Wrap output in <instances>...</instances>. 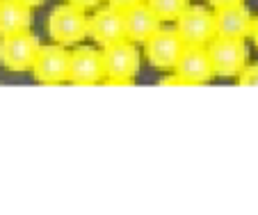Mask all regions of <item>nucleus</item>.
Returning <instances> with one entry per match:
<instances>
[{
	"label": "nucleus",
	"instance_id": "1",
	"mask_svg": "<svg viewBox=\"0 0 258 215\" xmlns=\"http://www.w3.org/2000/svg\"><path fill=\"white\" fill-rule=\"evenodd\" d=\"M46 30H48L50 39L62 46L78 44V41H83L89 34L87 12L71 5V3L69 5H59L50 12L48 21H46Z\"/></svg>",
	"mask_w": 258,
	"mask_h": 215
},
{
	"label": "nucleus",
	"instance_id": "2",
	"mask_svg": "<svg viewBox=\"0 0 258 215\" xmlns=\"http://www.w3.org/2000/svg\"><path fill=\"white\" fill-rule=\"evenodd\" d=\"M41 44L32 32H21L12 37H0V67L14 74L32 71Z\"/></svg>",
	"mask_w": 258,
	"mask_h": 215
},
{
	"label": "nucleus",
	"instance_id": "3",
	"mask_svg": "<svg viewBox=\"0 0 258 215\" xmlns=\"http://www.w3.org/2000/svg\"><path fill=\"white\" fill-rule=\"evenodd\" d=\"M206 48H208L215 76H219V78H238L242 74V69L247 67V46H244V39L215 37Z\"/></svg>",
	"mask_w": 258,
	"mask_h": 215
},
{
	"label": "nucleus",
	"instance_id": "4",
	"mask_svg": "<svg viewBox=\"0 0 258 215\" xmlns=\"http://www.w3.org/2000/svg\"><path fill=\"white\" fill-rule=\"evenodd\" d=\"M187 44L178 34V30H158L153 37L144 41V58L156 69H176Z\"/></svg>",
	"mask_w": 258,
	"mask_h": 215
},
{
	"label": "nucleus",
	"instance_id": "5",
	"mask_svg": "<svg viewBox=\"0 0 258 215\" xmlns=\"http://www.w3.org/2000/svg\"><path fill=\"white\" fill-rule=\"evenodd\" d=\"M71 53L62 44L41 46L32 67V76L41 85H62L69 80Z\"/></svg>",
	"mask_w": 258,
	"mask_h": 215
},
{
	"label": "nucleus",
	"instance_id": "6",
	"mask_svg": "<svg viewBox=\"0 0 258 215\" xmlns=\"http://www.w3.org/2000/svg\"><path fill=\"white\" fill-rule=\"evenodd\" d=\"M176 23V30L187 46H208L217 37L215 14L206 7H187Z\"/></svg>",
	"mask_w": 258,
	"mask_h": 215
},
{
	"label": "nucleus",
	"instance_id": "7",
	"mask_svg": "<svg viewBox=\"0 0 258 215\" xmlns=\"http://www.w3.org/2000/svg\"><path fill=\"white\" fill-rule=\"evenodd\" d=\"M105 64V78H135L140 71V50L135 41L121 39L101 50Z\"/></svg>",
	"mask_w": 258,
	"mask_h": 215
},
{
	"label": "nucleus",
	"instance_id": "8",
	"mask_svg": "<svg viewBox=\"0 0 258 215\" xmlns=\"http://www.w3.org/2000/svg\"><path fill=\"white\" fill-rule=\"evenodd\" d=\"M105 80V64H103V53L96 48L80 46L71 53V67H69V83L73 85H98Z\"/></svg>",
	"mask_w": 258,
	"mask_h": 215
},
{
	"label": "nucleus",
	"instance_id": "9",
	"mask_svg": "<svg viewBox=\"0 0 258 215\" xmlns=\"http://www.w3.org/2000/svg\"><path fill=\"white\" fill-rule=\"evenodd\" d=\"M174 71L185 85H206L215 78V69L206 46H187Z\"/></svg>",
	"mask_w": 258,
	"mask_h": 215
},
{
	"label": "nucleus",
	"instance_id": "10",
	"mask_svg": "<svg viewBox=\"0 0 258 215\" xmlns=\"http://www.w3.org/2000/svg\"><path fill=\"white\" fill-rule=\"evenodd\" d=\"M89 37L98 46H103V48L126 39V19H123V12L112 10V7L98 10L89 19Z\"/></svg>",
	"mask_w": 258,
	"mask_h": 215
},
{
	"label": "nucleus",
	"instance_id": "11",
	"mask_svg": "<svg viewBox=\"0 0 258 215\" xmlns=\"http://www.w3.org/2000/svg\"><path fill=\"white\" fill-rule=\"evenodd\" d=\"M251 25H253V19L244 5H231V7L215 10L217 37H226V39H247V37H251Z\"/></svg>",
	"mask_w": 258,
	"mask_h": 215
},
{
	"label": "nucleus",
	"instance_id": "12",
	"mask_svg": "<svg viewBox=\"0 0 258 215\" xmlns=\"http://www.w3.org/2000/svg\"><path fill=\"white\" fill-rule=\"evenodd\" d=\"M123 19H126V39L131 41H142L144 44L149 37L160 30L162 21L156 16V12L149 7V3H140V5L131 7L128 12H123Z\"/></svg>",
	"mask_w": 258,
	"mask_h": 215
},
{
	"label": "nucleus",
	"instance_id": "13",
	"mask_svg": "<svg viewBox=\"0 0 258 215\" xmlns=\"http://www.w3.org/2000/svg\"><path fill=\"white\" fill-rule=\"evenodd\" d=\"M32 25V7L21 0H0V37L30 32Z\"/></svg>",
	"mask_w": 258,
	"mask_h": 215
},
{
	"label": "nucleus",
	"instance_id": "14",
	"mask_svg": "<svg viewBox=\"0 0 258 215\" xmlns=\"http://www.w3.org/2000/svg\"><path fill=\"white\" fill-rule=\"evenodd\" d=\"M160 21H178L183 12L190 7L187 0H146Z\"/></svg>",
	"mask_w": 258,
	"mask_h": 215
},
{
	"label": "nucleus",
	"instance_id": "15",
	"mask_svg": "<svg viewBox=\"0 0 258 215\" xmlns=\"http://www.w3.org/2000/svg\"><path fill=\"white\" fill-rule=\"evenodd\" d=\"M238 85L240 87H258V64L242 69V74L238 76Z\"/></svg>",
	"mask_w": 258,
	"mask_h": 215
},
{
	"label": "nucleus",
	"instance_id": "16",
	"mask_svg": "<svg viewBox=\"0 0 258 215\" xmlns=\"http://www.w3.org/2000/svg\"><path fill=\"white\" fill-rule=\"evenodd\" d=\"M107 7H112V10H119V12H128L131 7L140 5V3H144V0H105Z\"/></svg>",
	"mask_w": 258,
	"mask_h": 215
},
{
	"label": "nucleus",
	"instance_id": "17",
	"mask_svg": "<svg viewBox=\"0 0 258 215\" xmlns=\"http://www.w3.org/2000/svg\"><path fill=\"white\" fill-rule=\"evenodd\" d=\"M103 83H105L107 87H131V85L135 83V78H105Z\"/></svg>",
	"mask_w": 258,
	"mask_h": 215
},
{
	"label": "nucleus",
	"instance_id": "18",
	"mask_svg": "<svg viewBox=\"0 0 258 215\" xmlns=\"http://www.w3.org/2000/svg\"><path fill=\"white\" fill-rule=\"evenodd\" d=\"M67 3H71V5H76V7H80V10H94V7H98L103 3V0H67Z\"/></svg>",
	"mask_w": 258,
	"mask_h": 215
},
{
	"label": "nucleus",
	"instance_id": "19",
	"mask_svg": "<svg viewBox=\"0 0 258 215\" xmlns=\"http://www.w3.org/2000/svg\"><path fill=\"white\" fill-rule=\"evenodd\" d=\"M244 0H208V5H213L215 10H222V7H231V5H242Z\"/></svg>",
	"mask_w": 258,
	"mask_h": 215
},
{
	"label": "nucleus",
	"instance_id": "20",
	"mask_svg": "<svg viewBox=\"0 0 258 215\" xmlns=\"http://www.w3.org/2000/svg\"><path fill=\"white\" fill-rule=\"evenodd\" d=\"M158 85H160V87H183L185 83H183L178 76H169V78H162Z\"/></svg>",
	"mask_w": 258,
	"mask_h": 215
},
{
	"label": "nucleus",
	"instance_id": "21",
	"mask_svg": "<svg viewBox=\"0 0 258 215\" xmlns=\"http://www.w3.org/2000/svg\"><path fill=\"white\" fill-rule=\"evenodd\" d=\"M251 39H253V44H256V48H258V16L253 19V25H251Z\"/></svg>",
	"mask_w": 258,
	"mask_h": 215
},
{
	"label": "nucleus",
	"instance_id": "22",
	"mask_svg": "<svg viewBox=\"0 0 258 215\" xmlns=\"http://www.w3.org/2000/svg\"><path fill=\"white\" fill-rule=\"evenodd\" d=\"M21 3H23V5H28V7H32V10H34V7H39V5H44L46 0H21Z\"/></svg>",
	"mask_w": 258,
	"mask_h": 215
}]
</instances>
